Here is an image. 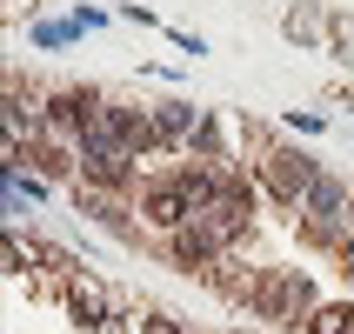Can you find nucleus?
Segmentation results:
<instances>
[{"mask_svg":"<svg viewBox=\"0 0 354 334\" xmlns=\"http://www.w3.org/2000/svg\"><path fill=\"white\" fill-rule=\"evenodd\" d=\"M194 214H201V201L187 194V180H180V174L147 180V187H140V221H147V228H160V234H180Z\"/></svg>","mask_w":354,"mask_h":334,"instance_id":"obj_1","label":"nucleus"},{"mask_svg":"<svg viewBox=\"0 0 354 334\" xmlns=\"http://www.w3.org/2000/svg\"><path fill=\"white\" fill-rule=\"evenodd\" d=\"M248 214H254L248 187H241V180H227V187H221V194H214V201H207V207L194 214V228H201L207 241H214L221 254H227V248H234V241L248 234Z\"/></svg>","mask_w":354,"mask_h":334,"instance_id":"obj_2","label":"nucleus"},{"mask_svg":"<svg viewBox=\"0 0 354 334\" xmlns=\"http://www.w3.org/2000/svg\"><path fill=\"white\" fill-rule=\"evenodd\" d=\"M254 308L268 321H301L308 308H315V281L301 275V268H281L268 288H254Z\"/></svg>","mask_w":354,"mask_h":334,"instance_id":"obj_3","label":"nucleus"},{"mask_svg":"<svg viewBox=\"0 0 354 334\" xmlns=\"http://www.w3.org/2000/svg\"><path fill=\"white\" fill-rule=\"evenodd\" d=\"M268 187H274L281 201H308V187H315V160L295 154V147H274V154H268Z\"/></svg>","mask_w":354,"mask_h":334,"instance_id":"obj_4","label":"nucleus"},{"mask_svg":"<svg viewBox=\"0 0 354 334\" xmlns=\"http://www.w3.org/2000/svg\"><path fill=\"white\" fill-rule=\"evenodd\" d=\"M67 308H74L80 321H87V328H107V315H114V301H107V288H100L94 275H67Z\"/></svg>","mask_w":354,"mask_h":334,"instance_id":"obj_5","label":"nucleus"},{"mask_svg":"<svg viewBox=\"0 0 354 334\" xmlns=\"http://www.w3.org/2000/svg\"><path fill=\"white\" fill-rule=\"evenodd\" d=\"M301 214L328 234V228L348 214V187H341V180H328V174H315V187H308V201H301Z\"/></svg>","mask_w":354,"mask_h":334,"instance_id":"obj_6","label":"nucleus"},{"mask_svg":"<svg viewBox=\"0 0 354 334\" xmlns=\"http://www.w3.org/2000/svg\"><path fill=\"white\" fill-rule=\"evenodd\" d=\"M201 120H207V114H201L194 100H167V107L154 114V127H160V140H194Z\"/></svg>","mask_w":354,"mask_h":334,"instance_id":"obj_7","label":"nucleus"},{"mask_svg":"<svg viewBox=\"0 0 354 334\" xmlns=\"http://www.w3.org/2000/svg\"><path fill=\"white\" fill-rule=\"evenodd\" d=\"M281 27H288V40H301V47H321V14H308V7H295Z\"/></svg>","mask_w":354,"mask_h":334,"instance_id":"obj_8","label":"nucleus"},{"mask_svg":"<svg viewBox=\"0 0 354 334\" xmlns=\"http://www.w3.org/2000/svg\"><path fill=\"white\" fill-rule=\"evenodd\" d=\"M80 34V20H34V47H67Z\"/></svg>","mask_w":354,"mask_h":334,"instance_id":"obj_9","label":"nucleus"},{"mask_svg":"<svg viewBox=\"0 0 354 334\" xmlns=\"http://www.w3.org/2000/svg\"><path fill=\"white\" fill-rule=\"evenodd\" d=\"M354 328V308H315V321H308V334H348Z\"/></svg>","mask_w":354,"mask_h":334,"instance_id":"obj_10","label":"nucleus"},{"mask_svg":"<svg viewBox=\"0 0 354 334\" xmlns=\"http://www.w3.org/2000/svg\"><path fill=\"white\" fill-rule=\"evenodd\" d=\"M167 40H174L180 54H207V40H201V34H180V27H167Z\"/></svg>","mask_w":354,"mask_h":334,"instance_id":"obj_11","label":"nucleus"},{"mask_svg":"<svg viewBox=\"0 0 354 334\" xmlns=\"http://www.w3.org/2000/svg\"><path fill=\"white\" fill-rule=\"evenodd\" d=\"M288 127H295V134H321L328 120H321V114H288Z\"/></svg>","mask_w":354,"mask_h":334,"instance_id":"obj_12","label":"nucleus"},{"mask_svg":"<svg viewBox=\"0 0 354 334\" xmlns=\"http://www.w3.org/2000/svg\"><path fill=\"white\" fill-rule=\"evenodd\" d=\"M140 334H180V328H174L167 315H140Z\"/></svg>","mask_w":354,"mask_h":334,"instance_id":"obj_13","label":"nucleus"}]
</instances>
